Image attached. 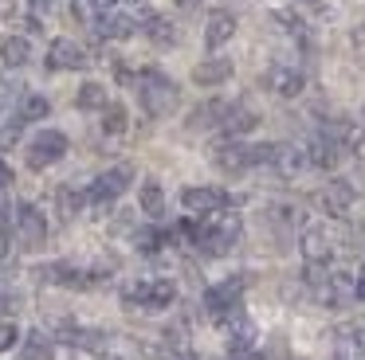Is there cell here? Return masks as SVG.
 <instances>
[{
	"label": "cell",
	"mask_w": 365,
	"mask_h": 360,
	"mask_svg": "<svg viewBox=\"0 0 365 360\" xmlns=\"http://www.w3.org/2000/svg\"><path fill=\"white\" fill-rule=\"evenodd\" d=\"M177 231L197 243L205 255H224V250H232V243L240 239V216H232L228 208H220V211L200 216L197 223H181Z\"/></svg>",
	"instance_id": "6da1fadb"
},
{
	"label": "cell",
	"mask_w": 365,
	"mask_h": 360,
	"mask_svg": "<svg viewBox=\"0 0 365 360\" xmlns=\"http://www.w3.org/2000/svg\"><path fill=\"white\" fill-rule=\"evenodd\" d=\"M138 102L150 117H165L169 110L177 106V83L161 70H142L138 78Z\"/></svg>",
	"instance_id": "7a4b0ae2"
},
{
	"label": "cell",
	"mask_w": 365,
	"mask_h": 360,
	"mask_svg": "<svg viewBox=\"0 0 365 360\" xmlns=\"http://www.w3.org/2000/svg\"><path fill=\"white\" fill-rule=\"evenodd\" d=\"M271 153H275V145H247L240 137H228L216 149V164L228 172H247V169H259V164H271Z\"/></svg>",
	"instance_id": "3957f363"
},
{
	"label": "cell",
	"mask_w": 365,
	"mask_h": 360,
	"mask_svg": "<svg viewBox=\"0 0 365 360\" xmlns=\"http://www.w3.org/2000/svg\"><path fill=\"white\" fill-rule=\"evenodd\" d=\"M130 180H134V169H130V164H114V169L98 172L83 196H87L91 203H110V200H118V196L130 188Z\"/></svg>",
	"instance_id": "277c9868"
},
{
	"label": "cell",
	"mask_w": 365,
	"mask_h": 360,
	"mask_svg": "<svg viewBox=\"0 0 365 360\" xmlns=\"http://www.w3.org/2000/svg\"><path fill=\"white\" fill-rule=\"evenodd\" d=\"M173 297H177V286L169 278H145L126 290V302L142 305V309H165V305H173Z\"/></svg>",
	"instance_id": "5b68a950"
},
{
	"label": "cell",
	"mask_w": 365,
	"mask_h": 360,
	"mask_svg": "<svg viewBox=\"0 0 365 360\" xmlns=\"http://www.w3.org/2000/svg\"><path fill=\"white\" fill-rule=\"evenodd\" d=\"M16 239L24 250H40L43 239H48V219L36 203H16Z\"/></svg>",
	"instance_id": "8992f818"
},
{
	"label": "cell",
	"mask_w": 365,
	"mask_h": 360,
	"mask_svg": "<svg viewBox=\"0 0 365 360\" xmlns=\"http://www.w3.org/2000/svg\"><path fill=\"white\" fill-rule=\"evenodd\" d=\"M67 153V137L59 129H43L32 137V145H28V169H48V164H56L59 157Z\"/></svg>",
	"instance_id": "52a82bcc"
},
{
	"label": "cell",
	"mask_w": 365,
	"mask_h": 360,
	"mask_svg": "<svg viewBox=\"0 0 365 360\" xmlns=\"http://www.w3.org/2000/svg\"><path fill=\"white\" fill-rule=\"evenodd\" d=\"M240 294H244V282L224 278V282H216V286L205 294V309L216 313V317H228V313L240 309Z\"/></svg>",
	"instance_id": "ba28073f"
},
{
	"label": "cell",
	"mask_w": 365,
	"mask_h": 360,
	"mask_svg": "<svg viewBox=\"0 0 365 360\" xmlns=\"http://www.w3.org/2000/svg\"><path fill=\"white\" fill-rule=\"evenodd\" d=\"M354 200H357V192H354V184H349V180H334V184H326L322 192H318V203H322V211H326V216H334V219L349 216Z\"/></svg>",
	"instance_id": "9c48e42d"
},
{
	"label": "cell",
	"mask_w": 365,
	"mask_h": 360,
	"mask_svg": "<svg viewBox=\"0 0 365 360\" xmlns=\"http://www.w3.org/2000/svg\"><path fill=\"white\" fill-rule=\"evenodd\" d=\"M307 157H310L314 169H334V164L341 161V141L334 137L330 129H322V133H314V137L307 141Z\"/></svg>",
	"instance_id": "30bf717a"
},
{
	"label": "cell",
	"mask_w": 365,
	"mask_h": 360,
	"mask_svg": "<svg viewBox=\"0 0 365 360\" xmlns=\"http://www.w3.org/2000/svg\"><path fill=\"white\" fill-rule=\"evenodd\" d=\"M263 83H267L275 94H283V98H294V94L302 90V83H307V75H302L294 63H271V70H267Z\"/></svg>",
	"instance_id": "8fae6325"
},
{
	"label": "cell",
	"mask_w": 365,
	"mask_h": 360,
	"mask_svg": "<svg viewBox=\"0 0 365 360\" xmlns=\"http://www.w3.org/2000/svg\"><path fill=\"white\" fill-rule=\"evenodd\" d=\"M181 203L189 211H197V216H208V211L228 208V192H224V188H185Z\"/></svg>",
	"instance_id": "7c38bea8"
},
{
	"label": "cell",
	"mask_w": 365,
	"mask_h": 360,
	"mask_svg": "<svg viewBox=\"0 0 365 360\" xmlns=\"http://www.w3.org/2000/svg\"><path fill=\"white\" fill-rule=\"evenodd\" d=\"M48 67L51 70H79V67H87V51L75 39H56L48 47Z\"/></svg>",
	"instance_id": "4fadbf2b"
},
{
	"label": "cell",
	"mask_w": 365,
	"mask_h": 360,
	"mask_svg": "<svg viewBox=\"0 0 365 360\" xmlns=\"http://www.w3.org/2000/svg\"><path fill=\"white\" fill-rule=\"evenodd\" d=\"M307 164H310L307 149H302V145H291V141H287V145H275V153H271V169H275L279 176H287V180L299 176Z\"/></svg>",
	"instance_id": "5bb4252c"
},
{
	"label": "cell",
	"mask_w": 365,
	"mask_h": 360,
	"mask_svg": "<svg viewBox=\"0 0 365 360\" xmlns=\"http://www.w3.org/2000/svg\"><path fill=\"white\" fill-rule=\"evenodd\" d=\"M299 243H302V258H307L310 266H322V263H330V255H334V243H330V235H326L322 227H307Z\"/></svg>",
	"instance_id": "9a60e30c"
},
{
	"label": "cell",
	"mask_w": 365,
	"mask_h": 360,
	"mask_svg": "<svg viewBox=\"0 0 365 360\" xmlns=\"http://www.w3.org/2000/svg\"><path fill=\"white\" fill-rule=\"evenodd\" d=\"M255 125H259V114L247 106H228L220 117V129L228 133V137H244V133H252Z\"/></svg>",
	"instance_id": "2e32d148"
},
{
	"label": "cell",
	"mask_w": 365,
	"mask_h": 360,
	"mask_svg": "<svg viewBox=\"0 0 365 360\" xmlns=\"http://www.w3.org/2000/svg\"><path fill=\"white\" fill-rule=\"evenodd\" d=\"M236 36V16L232 12H212L205 23V43L208 47H224L228 39Z\"/></svg>",
	"instance_id": "e0dca14e"
},
{
	"label": "cell",
	"mask_w": 365,
	"mask_h": 360,
	"mask_svg": "<svg viewBox=\"0 0 365 360\" xmlns=\"http://www.w3.org/2000/svg\"><path fill=\"white\" fill-rule=\"evenodd\" d=\"M232 78V59H205L192 67V83L200 86H220Z\"/></svg>",
	"instance_id": "ac0fdd59"
},
{
	"label": "cell",
	"mask_w": 365,
	"mask_h": 360,
	"mask_svg": "<svg viewBox=\"0 0 365 360\" xmlns=\"http://www.w3.org/2000/svg\"><path fill=\"white\" fill-rule=\"evenodd\" d=\"M95 31L103 39H126V36H134V31H138V20H134V16H122V12H106L103 20L95 23Z\"/></svg>",
	"instance_id": "d6986e66"
},
{
	"label": "cell",
	"mask_w": 365,
	"mask_h": 360,
	"mask_svg": "<svg viewBox=\"0 0 365 360\" xmlns=\"http://www.w3.org/2000/svg\"><path fill=\"white\" fill-rule=\"evenodd\" d=\"M0 59H4V67H24L28 59H32V47H28L24 36H12L0 43Z\"/></svg>",
	"instance_id": "ffe728a7"
},
{
	"label": "cell",
	"mask_w": 365,
	"mask_h": 360,
	"mask_svg": "<svg viewBox=\"0 0 365 360\" xmlns=\"http://www.w3.org/2000/svg\"><path fill=\"white\" fill-rule=\"evenodd\" d=\"M142 211L150 219H161L165 216V196H161V184L158 180H145L142 184Z\"/></svg>",
	"instance_id": "44dd1931"
},
{
	"label": "cell",
	"mask_w": 365,
	"mask_h": 360,
	"mask_svg": "<svg viewBox=\"0 0 365 360\" xmlns=\"http://www.w3.org/2000/svg\"><path fill=\"white\" fill-rule=\"evenodd\" d=\"M75 102H79V110H106L110 102H106V90L98 83H83L79 94H75Z\"/></svg>",
	"instance_id": "7402d4cb"
},
{
	"label": "cell",
	"mask_w": 365,
	"mask_h": 360,
	"mask_svg": "<svg viewBox=\"0 0 365 360\" xmlns=\"http://www.w3.org/2000/svg\"><path fill=\"white\" fill-rule=\"evenodd\" d=\"M48 110H51V102L43 94H28L20 102V122H40V117H48Z\"/></svg>",
	"instance_id": "603a6c76"
},
{
	"label": "cell",
	"mask_w": 365,
	"mask_h": 360,
	"mask_svg": "<svg viewBox=\"0 0 365 360\" xmlns=\"http://www.w3.org/2000/svg\"><path fill=\"white\" fill-rule=\"evenodd\" d=\"M145 31H150V39H153V43H161V47H169V43H173V23H169V20H161V16H145Z\"/></svg>",
	"instance_id": "cb8c5ba5"
},
{
	"label": "cell",
	"mask_w": 365,
	"mask_h": 360,
	"mask_svg": "<svg viewBox=\"0 0 365 360\" xmlns=\"http://www.w3.org/2000/svg\"><path fill=\"white\" fill-rule=\"evenodd\" d=\"M103 129L106 133H122V129H126V110H122V106H106Z\"/></svg>",
	"instance_id": "d4e9b609"
},
{
	"label": "cell",
	"mask_w": 365,
	"mask_h": 360,
	"mask_svg": "<svg viewBox=\"0 0 365 360\" xmlns=\"http://www.w3.org/2000/svg\"><path fill=\"white\" fill-rule=\"evenodd\" d=\"M16 341H20V329L12 321H0V352H9Z\"/></svg>",
	"instance_id": "484cf974"
},
{
	"label": "cell",
	"mask_w": 365,
	"mask_h": 360,
	"mask_svg": "<svg viewBox=\"0 0 365 360\" xmlns=\"http://www.w3.org/2000/svg\"><path fill=\"white\" fill-rule=\"evenodd\" d=\"M24 360H48V344H43V337L36 333L32 341H28V356Z\"/></svg>",
	"instance_id": "4316f807"
},
{
	"label": "cell",
	"mask_w": 365,
	"mask_h": 360,
	"mask_svg": "<svg viewBox=\"0 0 365 360\" xmlns=\"http://www.w3.org/2000/svg\"><path fill=\"white\" fill-rule=\"evenodd\" d=\"M9 255V219H0V258Z\"/></svg>",
	"instance_id": "83f0119b"
},
{
	"label": "cell",
	"mask_w": 365,
	"mask_h": 360,
	"mask_svg": "<svg viewBox=\"0 0 365 360\" xmlns=\"http://www.w3.org/2000/svg\"><path fill=\"white\" fill-rule=\"evenodd\" d=\"M12 184V169H9V164H4V161H0V192H4V188H9Z\"/></svg>",
	"instance_id": "f1b7e54d"
},
{
	"label": "cell",
	"mask_w": 365,
	"mask_h": 360,
	"mask_svg": "<svg viewBox=\"0 0 365 360\" xmlns=\"http://www.w3.org/2000/svg\"><path fill=\"white\" fill-rule=\"evenodd\" d=\"M354 297L365 302V266H361V274H357V282H354Z\"/></svg>",
	"instance_id": "f546056e"
},
{
	"label": "cell",
	"mask_w": 365,
	"mask_h": 360,
	"mask_svg": "<svg viewBox=\"0 0 365 360\" xmlns=\"http://www.w3.org/2000/svg\"><path fill=\"white\" fill-rule=\"evenodd\" d=\"M28 4H32V8H40V12H43V8H51V0H28Z\"/></svg>",
	"instance_id": "4dcf8cb0"
},
{
	"label": "cell",
	"mask_w": 365,
	"mask_h": 360,
	"mask_svg": "<svg viewBox=\"0 0 365 360\" xmlns=\"http://www.w3.org/2000/svg\"><path fill=\"white\" fill-rule=\"evenodd\" d=\"M4 309H12V302H9V297H0V313H4Z\"/></svg>",
	"instance_id": "1f68e13d"
},
{
	"label": "cell",
	"mask_w": 365,
	"mask_h": 360,
	"mask_svg": "<svg viewBox=\"0 0 365 360\" xmlns=\"http://www.w3.org/2000/svg\"><path fill=\"white\" fill-rule=\"evenodd\" d=\"M126 4H142V0H126Z\"/></svg>",
	"instance_id": "d6a6232c"
}]
</instances>
